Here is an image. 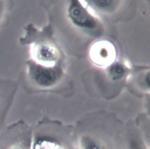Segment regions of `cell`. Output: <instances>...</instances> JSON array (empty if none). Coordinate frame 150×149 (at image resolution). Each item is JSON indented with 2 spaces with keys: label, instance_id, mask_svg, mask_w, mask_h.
I'll use <instances>...</instances> for the list:
<instances>
[{
  "label": "cell",
  "instance_id": "6da1fadb",
  "mask_svg": "<svg viewBox=\"0 0 150 149\" xmlns=\"http://www.w3.org/2000/svg\"><path fill=\"white\" fill-rule=\"evenodd\" d=\"M30 135L23 122L11 124L0 133V149H31Z\"/></svg>",
  "mask_w": 150,
  "mask_h": 149
},
{
  "label": "cell",
  "instance_id": "ba28073f",
  "mask_svg": "<svg viewBox=\"0 0 150 149\" xmlns=\"http://www.w3.org/2000/svg\"><path fill=\"white\" fill-rule=\"evenodd\" d=\"M8 9V1L0 0V27L5 20Z\"/></svg>",
  "mask_w": 150,
  "mask_h": 149
},
{
  "label": "cell",
  "instance_id": "277c9868",
  "mask_svg": "<svg viewBox=\"0 0 150 149\" xmlns=\"http://www.w3.org/2000/svg\"><path fill=\"white\" fill-rule=\"evenodd\" d=\"M116 56V51L112 44L108 41H99L91 47L90 57L93 63L98 66L110 65Z\"/></svg>",
  "mask_w": 150,
  "mask_h": 149
},
{
  "label": "cell",
  "instance_id": "5b68a950",
  "mask_svg": "<svg viewBox=\"0 0 150 149\" xmlns=\"http://www.w3.org/2000/svg\"><path fill=\"white\" fill-rule=\"evenodd\" d=\"M71 2L69 8V16L76 26L86 30H92L97 27V20L88 13L79 1H73Z\"/></svg>",
  "mask_w": 150,
  "mask_h": 149
},
{
  "label": "cell",
  "instance_id": "7a4b0ae2",
  "mask_svg": "<svg viewBox=\"0 0 150 149\" xmlns=\"http://www.w3.org/2000/svg\"><path fill=\"white\" fill-rule=\"evenodd\" d=\"M60 68L39 65L31 60L26 61L25 79L28 83L39 88H49L56 84L62 77Z\"/></svg>",
  "mask_w": 150,
  "mask_h": 149
},
{
  "label": "cell",
  "instance_id": "52a82bcc",
  "mask_svg": "<svg viewBox=\"0 0 150 149\" xmlns=\"http://www.w3.org/2000/svg\"><path fill=\"white\" fill-rule=\"evenodd\" d=\"M128 71V68L124 64L115 63L110 65L108 70V75L112 81H118L123 79Z\"/></svg>",
  "mask_w": 150,
  "mask_h": 149
},
{
  "label": "cell",
  "instance_id": "3957f363",
  "mask_svg": "<svg viewBox=\"0 0 150 149\" xmlns=\"http://www.w3.org/2000/svg\"><path fill=\"white\" fill-rule=\"evenodd\" d=\"M18 84L12 79L0 77V133L6 127V121L11 108Z\"/></svg>",
  "mask_w": 150,
  "mask_h": 149
},
{
  "label": "cell",
  "instance_id": "8992f818",
  "mask_svg": "<svg viewBox=\"0 0 150 149\" xmlns=\"http://www.w3.org/2000/svg\"><path fill=\"white\" fill-rule=\"evenodd\" d=\"M78 145L79 149H107L100 140L88 135L81 136Z\"/></svg>",
  "mask_w": 150,
  "mask_h": 149
}]
</instances>
